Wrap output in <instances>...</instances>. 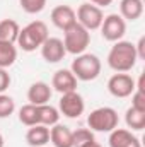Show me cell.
<instances>
[{
  "instance_id": "30bf717a",
  "label": "cell",
  "mask_w": 145,
  "mask_h": 147,
  "mask_svg": "<svg viewBox=\"0 0 145 147\" xmlns=\"http://www.w3.org/2000/svg\"><path fill=\"white\" fill-rule=\"evenodd\" d=\"M41 57L44 58V62L48 63H58L63 60V57L67 55V50L63 46V41L60 38H46V41L41 45Z\"/></svg>"
},
{
  "instance_id": "6da1fadb",
  "label": "cell",
  "mask_w": 145,
  "mask_h": 147,
  "mask_svg": "<svg viewBox=\"0 0 145 147\" xmlns=\"http://www.w3.org/2000/svg\"><path fill=\"white\" fill-rule=\"evenodd\" d=\"M137 50L132 41H116L108 53V65L114 72H130L137 65Z\"/></svg>"
},
{
  "instance_id": "e0dca14e",
  "label": "cell",
  "mask_w": 145,
  "mask_h": 147,
  "mask_svg": "<svg viewBox=\"0 0 145 147\" xmlns=\"http://www.w3.org/2000/svg\"><path fill=\"white\" fill-rule=\"evenodd\" d=\"M144 14L142 0H121L119 2V16L125 21H137Z\"/></svg>"
},
{
  "instance_id": "484cf974",
  "label": "cell",
  "mask_w": 145,
  "mask_h": 147,
  "mask_svg": "<svg viewBox=\"0 0 145 147\" xmlns=\"http://www.w3.org/2000/svg\"><path fill=\"white\" fill-rule=\"evenodd\" d=\"M12 79H10V74L7 72V69H0V94H3L9 86H10Z\"/></svg>"
},
{
  "instance_id": "3957f363",
  "label": "cell",
  "mask_w": 145,
  "mask_h": 147,
  "mask_svg": "<svg viewBox=\"0 0 145 147\" xmlns=\"http://www.w3.org/2000/svg\"><path fill=\"white\" fill-rule=\"evenodd\" d=\"M101 69H103V63H101L99 57L94 55V53H80V55H77L75 60L72 62V67H70L75 79L84 80V82L97 79L99 74H101Z\"/></svg>"
},
{
  "instance_id": "d4e9b609",
  "label": "cell",
  "mask_w": 145,
  "mask_h": 147,
  "mask_svg": "<svg viewBox=\"0 0 145 147\" xmlns=\"http://www.w3.org/2000/svg\"><path fill=\"white\" fill-rule=\"evenodd\" d=\"M14 110H15V101L7 94H0V118H9Z\"/></svg>"
},
{
  "instance_id": "4dcf8cb0",
  "label": "cell",
  "mask_w": 145,
  "mask_h": 147,
  "mask_svg": "<svg viewBox=\"0 0 145 147\" xmlns=\"http://www.w3.org/2000/svg\"><path fill=\"white\" fill-rule=\"evenodd\" d=\"M44 147H46V146H44Z\"/></svg>"
},
{
  "instance_id": "d6986e66",
  "label": "cell",
  "mask_w": 145,
  "mask_h": 147,
  "mask_svg": "<svg viewBox=\"0 0 145 147\" xmlns=\"http://www.w3.org/2000/svg\"><path fill=\"white\" fill-rule=\"evenodd\" d=\"M17 60V46L15 43L0 41V69H9Z\"/></svg>"
},
{
  "instance_id": "44dd1931",
  "label": "cell",
  "mask_w": 145,
  "mask_h": 147,
  "mask_svg": "<svg viewBox=\"0 0 145 147\" xmlns=\"http://www.w3.org/2000/svg\"><path fill=\"white\" fill-rule=\"evenodd\" d=\"M125 121L126 127L132 130H144L145 128V111L135 110V108H128L125 113Z\"/></svg>"
},
{
  "instance_id": "9a60e30c",
  "label": "cell",
  "mask_w": 145,
  "mask_h": 147,
  "mask_svg": "<svg viewBox=\"0 0 145 147\" xmlns=\"http://www.w3.org/2000/svg\"><path fill=\"white\" fill-rule=\"evenodd\" d=\"M50 140L53 147H73L72 144V130L67 125H53L50 128Z\"/></svg>"
},
{
  "instance_id": "8fae6325",
  "label": "cell",
  "mask_w": 145,
  "mask_h": 147,
  "mask_svg": "<svg viewBox=\"0 0 145 147\" xmlns=\"http://www.w3.org/2000/svg\"><path fill=\"white\" fill-rule=\"evenodd\" d=\"M51 87L60 94L72 92V91H77V79H75V75L72 74L70 69H60L53 74Z\"/></svg>"
},
{
  "instance_id": "52a82bcc",
  "label": "cell",
  "mask_w": 145,
  "mask_h": 147,
  "mask_svg": "<svg viewBox=\"0 0 145 147\" xmlns=\"http://www.w3.org/2000/svg\"><path fill=\"white\" fill-rule=\"evenodd\" d=\"M99 29L106 41L116 43V41L123 39L125 33H126V21L119 14H109L103 19V24Z\"/></svg>"
},
{
  "instance_id": "f546056e",
  "label": "cell",
  "mask_w": 145,
  "mask_h": 147,
  "mask_svg": "<svg viewBox=\"0 0 145 147\" xmlns=\"http://www.w3.org/2000/svg\"><path fill=\"white\" fill-rule=\"evenodd\" d=\"M0 147H3V137H2V134H0Z\"/></svg>"
},
{
  "instance_id": "603a6c76",
  "label": "cell",
  "mask_w": 145,
  "mask_h": 147,
  "mask_svg": "<svg viewBox=\"0 0 145 147\" xmlns=\"http://www.w3.org/2000/svg\"><path fill=\"white\" fill-rule=\"evenodd\" d=\"M91 140H96V139H94L92 130H89V128H77L75 132H72L73 147H82L84 144H87V142H91Z\"/></svg>"
},
{
  "instance_id": "83f0119b",
  "label": "cell",
  "mask_w": 145,
  "mask_h": 147,
  "mask_svg": "<svg viewBox=\"0 0 145 147\" xmlns=\"http://www.w3.org/2000/svg\"><path fill=\"white\" fill-rule=\"evenodd\" d=\"M89 3H92V5H96V7H108L113 3V0H89Z\"/></svg>"
},
{
  "instance_id": "ac0fdd59",
  "label": "cell",
  "mask_w": 145,
  "mask_h": 147,
  "mask_svg": "<svg viewBox=\"0 0 145 147\" xmlns=\"http://www.w3.org/2000/svg\"><path fill=\"white\" fill-rule=\"evenodd\" d=\"M60 120V111L51 105H41L38 106V125H44L48 128H51L53 125H56Z\"/></svg>"
},
{
  "instance_id": "7a4b0ae2",
  "label": "cell",
  "mask_w": 145,
  "mask_h": 147,
  "mask_svg": "<svg viewBox=\"0 0 145 147\" xmlns=\"http://www.w3.org/2000/svg\"><path fill=\"white\" fill-rule=\"evenodd\" d=\"M46 38H48V26L43 21H33L19 31L15 43L22 51L29 53V51L41 48V45L46 41Z\"/></svg>"
},
{
  "instance_id": "ba28073f",
  "label": "cell",
  "mask_w": 145,
  "mask_h": 147,
  "mask_svg": "<svg viewBox=\"0 0 145 147\" xmlns=\"http://www.w3.org/2000/svg\"><path fill=\"white\" fill-rule=\"evenodd\" d=\"M135 79L130 74H123V72H116L114 75H111L108 80V91L111 96L114 98H128L133 94L135 91Z\"/></svg>"
},
{
  "instance_id": "7c38bea8",
  "label": "cell",
  "mask_w": 145,
  "mask_h": 147,
  "mask_svg": "<svg viewBox=\"0 0 145 147\" xmlns=\"http://www.w3.org/2000/svg\"><path fill=\"white\" fill-rule=\"evenodd\" d=\"M51 22L65 31L68 29L70 26H73L77 22V16H75V10H73L70 5H56L53 10H51Z\"/></svg>"
},
{
  "instance_id": "2e32d148",
  "label": "cell",
  "mask_w": 145,
  "mask_h": 147,
  "mask_svg": "<svg viewBox=\"0 0 145 147\" xmlns=\"http://www.w3.org/2000/svg\"><path fill=\"white\" fill-rule=\"evenodd\" d=\"M26 142L31 147H44L50 142V128L44 125H33L26 134Z\"/></svg>"
},
{
  "instance_id": "ffe728a7",
  "label": "cell",
  "mask_w": 145,
  "mask_h": 147,
  "mask_svg": "<svg viewBox=\"0 0 145 147\" xmlns=\"http://www.w3.org/2000/svg\"><path fill=\"white\" fill-rule=\"evenodd\" d=\"M19 24L14 19H3L0 21V41H9V43H15L19 36Z\"/></svg>"
},
{
  "instance_id": "277c9868",
  "label": "cell",
  "mask_w": 145,
  "mask_h": 147,
  "mask_svg": "<svg viewBox=\"0 0 145 147\" xmlns=\"http://www.w3.org/2000/svg\"><path fill=\"white\" fill-rule=\"evenodd\" d=\"M63 46L67 50V53L72 55H80L85 53L87 46L91 45V31H87L84 26H80L79 22H75L68 29L63 31Z\"/></svg>"
},
{
  "instance_id": "8992f818",
  "label": "cell",
  "mask_w": 145,
  "mask_h": 147,
  "mask_svg": "<svg viewBox=\"0 0 145 147\" xmlns=\"http://www.w3.org/2000/svg\"><path fill=\"white\" fill-rule=\"evenodd\" d=\"M75 16H77V22H79L80 26H84L87 31H96V29H99L101 24H103V19H104L103 9H99V7H96V5H92V3H89V2L82 3V5L77 9Z\"/></svg>"
},
{
  "instance_id": "5b68a950",
  "label": "cell",
  "mask_w": 145,
  "mask_h": 147,
  "mask_svg": "<svg viewBox=\"0 0 145 147\" xmlns=\"http://www.w3.org/2000/svg\"><path fill=\"white\" fill-rule=\"evenodd\" d=\"M118 123H119L118 113L109 106L96 108L87 116V125H89V130L92 132H108L109 134L118 127Z\"/></svg>"
},
{
  "instance_id": "9c48e42d",
  "label": "cell",
  "mask_w": 145,
  "mask_h": 147,
  "mask_svg": "<svg viewBox=\"0 0 145 147\" xmlns=\"http://www.w3.org/2000/svg\"><path fill=\"white\" fill-rule=\"evenodd\" d=\"M85 110V103H84V98L77 92H67V94H62L60 101H58V111L67 116V118H79Z\"/></svg>"
},
{
  "instance_id": "4fadbf2b",
  "label": "cell",
  "mask_w": 145,
  "mask_h": 147,
  "mask_svg": "<svg viewBox=\"0 0 145 147\" xmlns=\"http://www.w3.org/2000/svg\"><path fill=\"white\" fill-rule=\"evenodd\" d=\"M51 94H53V91H51L50 84L38 80V82H33L28 89V101L34 106L48 105V101L51 99Z\"/></svg>"
},
{
  "instance_id": "7402d4cb",
  "label": "cell",
  "mask_w": 145,
  "mask_h": 147,
  "mask_svg": "<svg viewBox=\"0 0 145 147\" xmlns=\"http://www.w3.org/2000/svg\"><path fill=\"white\" fill-rule=\"evenodd\" d=\"M19 120L22 125L26 127H33V125H38V106L34 105H24L21 110H19Z\"/></svg>"
},
{
  "instance_id": "5bb4252c",
  "label": "cell",
  "mask_w": 145,
  "mask_h": 147,
  "mask_svg": "<svg viewBox=\"0 0 145 147\" xmlns=\"http://www.w3.org/2000/svg\"><path fill=\"white\" fill-rule=\"evenodd\" d=\"M109 147H142L138 137L132 134V130L126 128H114L109 132Z\"/></svg>"
},
{
  "instance_id": "4316f807",
  "label": "cell",
  "mask_w": 145,
  "mask_h": 147,
  "mask_svg": "<svg viewBox=\"0 0 145 147\" xmlns=\"http://www.w3.org/2000/svg\"><path fill=\"white\" fill-rule=\"evenodd\" d=\"M135 50H137V57L138 58H145V36H142L138 39V43L135 45Z\"/></svg>"
},
{
  "instance_id": "f1b7e54d",
  "label": "cell",
  "mask_w": 145,
  "mask_h": 147,
  "mask_svg": "<svg viewBox=\"0 0 145 147\" xmlns=\"http://www.w3.org/2000/svg\"><path fill=\"white\" fill-rule=\"evenodd\" d=\"M82 147H103L99 142H96V140H91V142H87V144H84Z\"/></svg>"
},
{
  "instance_id": "cb8c5ba5",
  "label": "cell",
  "mask_w": 145,
  "mask_h": 147,
  "mask_svg": "<svg viewBox=\"0 0 145 147\" xmlns=\"http://www.w3.org/2000/svg\"><path fill=\"white\" fill-rule=\"evenodd\" d=\"M21 9L28 14H39L46 7V0H19Z\"/></svg>"
}]
</instances>
